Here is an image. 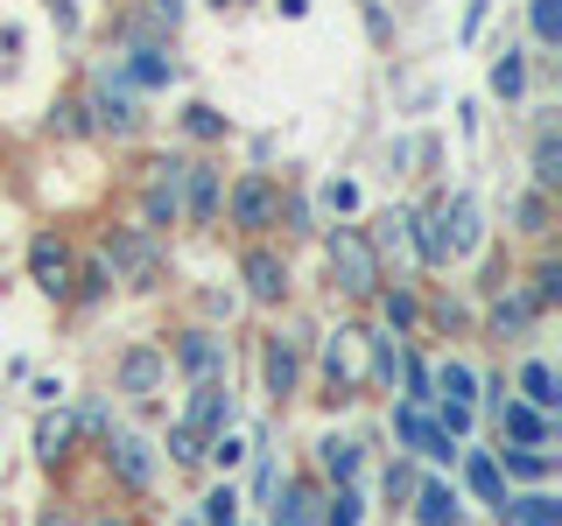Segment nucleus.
<instances>
[{"label":"nucleus","instance_id":"7","mask_svg":"<svg viewBox=\"0 0 562 526\" xmlns=\"http://www.w3.org/2000/svg\"><path fill=\"white\" fill-rule=\"evenodd\" d=\"M233 225L254 232V239L281 225V190L268 183V175H239V183H233Z\"/></svg>","mask_w":562,"mask_h":526},{"label":"nucleus","instance_id":"21","mask_svg":"<svg viewBox=\"0 0 562 526\" xmlns=\"http://www.w3.org/2000/svg\"><path fill=\"white\" fill-rule=\"evenodd\" d=\"M464 484L479 491L485 505H499V499H506V470H499V456H492V449H471V456H464Z\"/></svg>","mask_w":562,"mask_h":526},{"label":"nucleus","instance_id":"31","mask_svg":"<svg viewBox=\"0 0 562 526\" xmlns=\"http://www.w3.org/2000/svg\"><path fill=\"white\" fill-rule=\"evenodd\" d=\"M127 84H140V92L169 84V57H162V49H134V64H127Z\"/></svg>","mask_w":562,"mask_h":526},{"label":"nucleus","instance_id":"9","mask_svg":"<svg viewBox=\"0 0 562 526\" xmlns=\"http://www.w3.org/2000/svg\"><path fill=\"white\" fill-rule=\"evenodd\" d=\"M113 386L127 400H155L169 386V351H155V344H134V351H120V373H113Z\"/></svg>","mask_w":562,"mask_h":526},{"label":"nucleus","instance_id":"17","mask_svg":"<svg viewBox=\"0 0 562 526\" xmlns=\"http://www.w3.org/2000/svg\"><path fill=\"white\" fill-rule=\"evenodd\" d=\"M183 218L190 225H211V218H218V169H211V162H190L183 169Z\"/></svg>","mask_w":562,"mask_h":526},{"label":"nucleus","instance_id":"11","mask_svg":"<svg viewBox=\"0 0 562 526\" xmlns=\"http://www.w3.org/2000/svg\"><path fill=\"white\" fill-rule=\"evenodd\" d=\"M105 464H113V478L127 484V491H148L155 484V456H148V443H140V435H105Z\"/></svg>","mask_w":562,"mask_h":526},{"label":"nucleus","instance_id":"43","mask_svg":"<svg viewBox=\"0 0 562 526\" xmlns=\"http://www.w3.org/2000/svg\"><path fill=\"white\" fill-rule=\"evenodd\" d=\"M148 14H155L162 28H176V22H183V0H148Z\"/></svg>","mask_w":562,"mask_h":526},{"label":"nucleus","instance_id":"42","mask_svg":"<svg viewBox=\"0 0 562 526\" xmlns=\"http://www.w3.org/2000/svg\"><path fill=\"white\" fill-rule=\"evenodd\" d=\"M78 281H85V288H78V295H85V302H99V295H105V281H113V274H105V267H85Z\"/></svg>","mask_w":562,"mask_h":526},{"label":"nucleus","instance_id":"24","mask_svg":"<svg viewBox=\"0 0 562 526\" xmlns=\"http://www.w3.org/2000/svg\"><path fill=\"white\" fill-rule=\"evenodd\" d=\"M429 393H436V400H464V408H471V400H479V373L450 358L443 373H429Z\"/></svg>","mask_w":562,"mask_h":526},{"label":"nucleus","instance_id":"32","mask_svg":"<svg viewBox=\"0 0 562 526\" xmlns=\"http://www.w3.org/2000/svg\"><path fill=\"white\" fill-rule=\"evenodd\" d=\"M204 449H211L204 428H190V421H176V428H169V456H176V464H204Z\"/></svg>","mask_w":562,"mask_h":526},{"label":"nucleus","instance_id":"22","mask_svg":"<svg viewBox=\"0 0 562 526\" xmlns=\"http://www.w3.org/2000/svg\"><path fill=\"white\" fill-rule=\"evenodd\" d=\"M415 519L422 526H464V513H457V491L450 484H415Z\"/></svg>","mask_w":562,"mask_h":526},{"label":"nucleus","instance_id":"35","mask_svg":"<svg viewBox=\"0 0 562 526\" xmlns=\"http://www.w3.org/2000/svg\"><path fill=\"white\" fill-rule=\"evenodd\" d=\"M198 526H239V491L218 484V491L204 499V519H198Z\"/></svg>","mask_w":562,"mask_h":526},{"label":"nucleus","instance_id":"20","mask_svg":"<svg viewBox=\"0 0 562 526\" xmlns=\"http://www.w3.org/2000/svg\"><path fill=\"white\" fill-rule=\"evenodd\" d=\"M541 316V302H535V288H506L499 302H492V330H499V338H520L527 323H535Z\"/></svg>","mask_w":562,"mask_h":526},{"label":"nucleus","instance_id":"1","mask_svg":"<svg viewBox=\"0 0 562 526\" xmlns=\"http://www.w3.org/2000/svg\"><path fill=\"white\" fill-rule=\"evenodd\" d=\"M471 245H479V204L471 197H443V204L415 210V253L429 260V267H450Z\"/></svg>","mask_w":562,"mask_h":526},{"label":"nucleus","instance_id":"25","mask_svg":"<svg viewBox=\"0 0 562 526\" xmlns=\"http://www.w3.org/2000/svg\"><path fill=\"white\" fill-rule=\"evenodd\" d=\"M316 464H324V478L351 484V470H359V443H345V435H324V443H316Z\"/></svg>","mask_w":562,"mask_h":526},{"label":"nucleus","instance_id":"37","mask_svg":"<svg viewBox=\"0 0 562 526\" xmlns=\"http://www.w3.org/2000/svg\"><path fill=\"white\" fill-rule=\"evenodd\" d=\"M520 232H549V190H527V197H520Z\"/></svg>","mask_w":562,"mask_h":526},{"label":"nucleus","instance_id":"36","mask_svg":"<svg viewBox=\"0 0 562 526\" xmlns=\"http://www.w3.org/2000/svg\"><path fill=\"white\" fill-rule=\"evenodd\" d=\"M401 386H408V393H401V400H408V408H429V365H422V358H401Z\"/></svg>","mask_w":562,"mask_h":526},{"label":"nucleus","instance_id":"47","mask_svg":"<svg viewBox=\"0 0 562 526\" xmlns=\"http://www.w3.org/2000/svg\"><path fill=\"white\" fill-rule=\"evenodd\" d=\"M105 526H134V519H105Z\"/></svg>","mask_w":562,"mask_h":526},{"label":"nucleus","instance_id":"16","mask_svg":"<svg viewBox=\"0 0 562 526\" xmlns=\"http://www.w3.org/2000/svg\"><path fill=\"white\" fill-rule=\"evenodd\" d=\"M176 365L190 373V386H198V379H218V373H225V338H211V330H190V338L176 344Z\"/></svg>","mask_w":562,"mask_h":526},{"label":"nucleus","instance_id":"39","mask_svg":"<svg viewBox=\"0 0 562 526\" xmlns=\"http://www.w3.org/2000/svg\"><path fill=\"white\" fill-rule=\"evenodd\" d=\"M555 295H562V267L549 260V267L535 274V302H541V309H555Z\"/></svg>","mask_w":562,"mask_h":526},{"label":"nucleus","instance_id":"33","mask_svg":"<svg viewBox=\"0 0 562 526\" xmlns=\"http://www.w3.org/2000/svg\"><path fill=\"white\" fill-rule=\"evenodd\" d=\"M316 526H359V491L338 484V491L324 499V513H316Z\"/></svg>","mask_w":562,"mask_h":526},{"label":"nucleus","instance_id":"34","mask_svg":"<svg viewBox=\"0 0 562 526\" xmlns=\"http://www.w3.org/2000/svg\"><path fill=\"white\" fill-rule=\"evenodd\" d=\"M520 84H527V64H520V49H506V57L492 64V92H499V99H520Z\"/></svg>","mask_w":562,"mask_h":526},{"label":"nucleus","instance_id":"4","mask_svg":"<svg viewBox=\"0 0 562 526\" xmlns=\"http://www.w3.org/2000/svg\"><path fill=\"white\" fill-rule=\"evenodd\" d=\"M105 274H113V281H134V288H155V281H162V245H155V232L120 225V232L105 239Z\"/></svg>","mask_w":562,"mask_h":526},{"label":"nucleus","instance_id":"38","mask_svg":"<svg viewBox=\"0 0 562 526\" xmlns=\"http://www.w3.org/2000/svg\"><path fill=\"white\" fill-rule=\"evenodd\" d=\"M380 309H386V323H394V330H408V323H415V295H408V288H394Z\"/></svg>","mask_w":562,"mask_h":526},{"label":"nucleus","instance_id":"45","mask_svg":"<svg viewBox=\"0 0 562 526\" xmlns=\"http://www.w3.org/2000/svg\"><path fill=\"white\" fill-rule=\"evenodd\" d=\"M479 22H485V0H471V14H464V35H479Z\"/></svg>","mask_w":562,"mask_h":526},{"label":"nucleus","instance_id":"5","mask_svg":"<svg viewBox=\"0 0 562 526\" xmlns=\"http://www.w3.org/2000/svg\"><path fill=\"white\" fill-rule=\"evenodd\" d=\"M183 169L190 162H148V190H140V232H162V225L183 218Z\"/></svg>","mask_w":562,"mask_h":526},{"label":"nucleus","instance_id":"10","mask_svg":"<svg viewBox=\"0 0 562 526\" xmlns=\"http://www.w3.org/2000/svg\"><path fill=\"white\" fill-rule=\"evenodd\" d=\"M394 435H401L415 456H436V464H450V456H457V435H443V428L429 421V408H408V400H401V414H394Z\"/></svg>","mask_w":562,"mask_h":526},{"label":"nucleus","instance_id":"40","mask_svg":"<svg viewBox=\"0 0 562 526\" xmlns=\"http://www.w3.org/2000/svg\"><path fill=\"white\" fill-rule=\"evenodd\" d=\"M190 134H198V140H218V134H225V119L211 113V105H190Z\"/></svg>","mask_w":562,"mask_h":526},{"label":"nucleus","instance_id":"3","mask_svg":"<svg viewBox=\"0 0 562 526\" xmlns=\"http://www.w3.org/2000/svg\"><path fill=\"white\" fill-rule=\"evenodd\" d=\"M324 253H330V274H338V288L345 295H380V281H386V267H380V253H373V239L359 232V225H338V232L324 239Z\"/></svg>","mask_w":562,"mask_h":526},{"label":"nucleus","instance_id":"19","mask_svg":"<svg viewBox=\"0 0 562 526\" xmlns=\"http://www.w3.org/2000/svg\"><path fill=\"white\" fill-rule=\"evenodd\" d=\"M492 513H499V526H562V505L549 499V491H527V499H499Z\"/></svg>","mask_w":562,"mask_h":526},{"label":"nucleus","instance_id":"44","mask_svg":"<svg viewBox=\"0 0 562 526\" xmlns=\"http://www.w3.org/2000/svg\"><path fill=\"white\" fill-rule=\"evenodd\" d=\"M22 57V28H0V64H14Z\"/></svg>","mask_w":562,"mask_h":526},{"label":"nucleus","instance_id":"12","mask_svg":"<svg viewBox=\"0 0 562 526\" xmlns=\"http://www.w3.org/2000/svg\"><path fill=\"white\" fill-rule=\"evenodd\" d=\"M190 428H204V435H218V428H233V393H225V379H198L190 386Z\"/></svg>","mask_w":562,"mask_h":526},{"label":"nucleus","instance_id":"15","mask_svg":"<svg viewBox=\"0 0 562 526\" xmlns=\"http://www.w3.org/2000/svg\"><path fill=\"white\" fill-rule=\"evenodd\" d=\"M366 239H373V253L380 260H394V267H415V210H386V218H380V232H366Z\"/></svg>","mask_w":562,"mask_h":526},{"label":"nucleus","instance_id":"27","mask_svg":"<svg viewBox=\"0 0 562 526\" xmlns=\"http://www.w3.org/2000/svg\"><path fill=\"white\" fill-rule=\"evenodd\" d=\"M274 526H316V491H310V484H281Z\"/></svg>","mask_w":562,"mask_h":526},{"label":"nucleus","instance_id":"48","mask_svg":"<svg viewBox=\"0 0 562 526\" xmlns=\"http://www.w3.org/2000/svg\"><path fill=\"white\" fill-rule=\"evenodd\" d=\"M176 526H198V519H176Z\"/></svg>","mask_w":562,"mask_h":526},{"label":"nucleus","instance_id":"23","mask_svg":"<svg viewBox=\"0 0 562 526\" xmlns=\"http://www.w3.org/2000/svg\"><path fill=\"white\" fill-rule=\"evenodd\" d=\"M520 400H527V408H541V414H549L555 400H562V393H555V365H549V358H527V365H520Z\"/></svg>","mask_w":562,"mask_h":526},{"label":"nucleus","instance_id":"26","mask_svg":"<svg viewBox=\"0 0 562 526\" xmlns=\"http://www.w3.org/2000/svg\"><path fill=\"white\" fill-rule=\"evenodd\" d=\"M499 464L514 470V478L541 484V478H549V470H555V456H549V449H527V443H506V449H499Z\"/></svg>","mask_w":562,"mask_h":526},{"label":"nucleus","instance_id":"30","mask_svg":"<svg viewBox=\"0 0 562 526\" xmlns=\"http://www.w3.org/2000/svg\"><path fill=\"white\" fill-rule=\"evenodd\" d=\"M527 22H535V43L555 49L562 43V0H527Z\"/></svg>","mask_w":562,"mask_h":526},{"label":"nucleus","instance_id":"41","mask_svg":"<svg viewBox=\"0 0 562 526\" xmlns=\"http://www.w3.org/2000/svg\"><path fill=\"white\" fill-rule=\"evenodd\" d=\"M386 499H415V470H408V464L386 470Z\"/></svg>","mask_w":562,"mask_h":526},{"label":"nucleus","instance_id":"13","mask_svg":"<svg viewBox=\"0 0 562 526\" xmlns=\"http://www.w3.org/2000/svg\"><path fill=\"white\" fill-rule=\"evenodd\" d=\"M492 408H499V435L506 443H527V449H541L555 435V421L541 414V408H527V400H492Z\"/></svg>","mask_w":562,"mask_h":526},{"label":"nucleus","instance_id":"8","mask_svg":"<svg viewBox=\"0 0 562 526\" xmlns=\"http://www.w3.org/2000/svg\"><path fill=\"white\" fill-rule=\"evenodd\" d=\"M29 274H35V288H43L49 302H64V295L78 288V260H70V245L57 232H43V239L29 245Z\"/></svg>","mask_w":562,"mask_h":526},{"label":"nucleus","instance_id":"6","mask_svg":"<svg viewBox=\"0 0 562 526\" xmlns=\"http://www.w3.org/2000/svg\"><path fill=\"white\" fill-rule=\"evenodd\" d=\"M78 113H92V119H85L92 134H113V140H134V134H140V105H134L127 84H99V92L85 99Z\"/></svg>","mask_w":562,"mask_h":526},{"label":"nucleus","instance_id":"29","mask_svg":"<svg viewBox=\"0 0 562 526\" xmlns=\"http://www.w3.org/2000/svg\"><path fill=\"white\" fill-rule=\"evenodd\" d=\"M562 183V140H555V127L535 140V190H555Z\"/></svg>","mask_w":562,"mask_h":526},{"label":"nucleus","instance_id":"46","mask_svg":"<svg viewBox=\"0 0 562 526\" xmlns=\"http://www.w3.org/2000/svg\"><path fill=\"white\" fill-rule=\"evenodd\" d=\"M35 526H70V519H64V513H43V519H35Z\"/></svg>","mask_w":562,"mask_h":526},{"label":"nucleus","instance_id":"28","mask_svg":"<svg viewBox=\"0 0 562 526\" xmlns=\"http://www.w3.org/2000/svg\"><path fill=\"white\" fill-rule=\"evenodd\" d=\"M70 435H78V428H70V414H49L43 428H35V456H43V464H64V456H70Z\"/></svg>","mask_w":562,"mask_h":526},{"label":"nucleus","instance_id":"2","mask_svg":"<svg viewBox=\"0 0 562 526\" xmlns=\"http://www.w3.org/2000/svg\"><path fill=\"white\" fill-rule=\"evenodd\" d=\"M373 379V330L338 323L324 338V400H359Z\"/></svg>","mask_w":562,"mask_h":526},{"label":"nucleus","instance_id":"18","mask_svg":"<svg viewBox=\"0 0 562 526\" xmlns=\"http://www.w3.org/2000/svg\"><path fill=\"white\" fill-rule=\"evenodd\" d=\"M260 373H268V393L289 400L295 393V373H303V351H295V338H268V351H260Z\"/></svg>","mask_w":562,"mask_h":526},{"label":"nucleus","instance_id":"14","mask_svg":"<svg viewBox=\"0 0 562 526\" xmlns=\"http://www.w3.org/2000/svg\"><path fill=\"white\" fill-rule=\"evenodd\" d=\"M239 274H246V295H254L260 309H274L281 295H289V267H281V260L268 253V245H254V253H246V267H239Z\"/></svg>","mask_w":562,"mask_h":526}]
</instances>
